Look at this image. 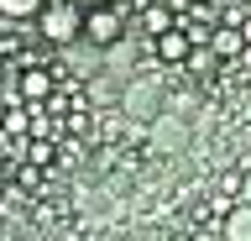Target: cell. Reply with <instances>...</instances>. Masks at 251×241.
Masks as SVG:
<instances>
[{
	"mask_svg": "<svg viewBox=\"0 0 251 241\" xmlns=\"http://www.w3.org/2000/svg\"><path fill=\"white\" fill-rule=\"evenodd\" d=\"M136 27H141V37L152 42V37L173 32V27H178V16H173V11H168V0H152V5H147V11H141V16H136Z\"/></svg>",
	"mask_w": 251,
	"mask_h": 241,
	"instance_id": "cell-8",
	"label": "cell"
},
{
	"mask_svg": "<svg viewBox=\"0 0 251 241\" xmlns=\"http://www.w3.org/2000/svg\"><path fill=\"white\" fill-rule=\"evenodd\" d=\"M11 178H16V189H42V168H37V162H21Z\"/></svg>",
	"mask_w": 251,
	"mask_h": 241,
	"instance_id": "cell-15",
	"label": "cell"
},
{
	"mask_svg": "<svg viewBox=\"0 0 251 241\" xmlns=\"http://www.w3.org/2000/svg\"><path fill=\"white\" fill-rule=\"evenodd\" d=\"M241 37H246V42H251V16H246V21H241Z\"/></svg>",
	"mask_w": 251,
	"mask_h": 241,
	"instance_id": "cell-20",
	"label": "cell"
},
{
	"mask_svg": "<svg viewBox=\"0 0 251 241\" xmlns=\"http://www.w3.org/2000/svg\"><path fill=\"white\" fill-rule=\"evenodd\" d=\"M188 5H194V0H168V11H173V16H183Z\"/></svg>",
	"mask_w": 251,
	"mask_h": 241,
	"instance_id": "cell-17",
	"label": "cell"
},
{
	"mask_svg": "<svg viewBox=\"0 0 251 241\" xmlns=\"http://www.w3.org/2000/svg\"><path fill=\"white\" fill-rule=\"evenodd\" d=\"M162 110H168V105H162V79H131L121 89V115H126V121L152 126Z\"/></svg>",
	"mask_w": 251,
	"mask_h": 241,
	"instance_id": "cell-3",
	"label": "cell"
},
{
	"mask_svg": "<svg viewBox=\"0 0 251 241\" xmlns=\"http://www.w3.org/2000/svg\"><path fill=\"white\" fill-rule=\"evenodd\" d=\"M37 37H47L52 48H74L78 37H84V5H78V0L42 5V11H37Z\"/></svg>",
	"mask_w": 251,
	"mask_h": 241,
	"instance_id": "cell-1",
	"label": "cell"
},
{
	"mask_svg": "<svg viewBox=\"0 0 251 241\" xmlns=\"http://www.w3.org/2000/svg\"><path fill=\"white\" fill-rule=\"evenodd\" d=\"M16 89H21V100H52L58 95V68H26L21 79H16Z\"/></svg>",
	"mask_w": 251,
	"mask_h": 241,
	"instance_id": "cell-5",
	"label": "cell"
},
{
	"mask_svg": "<svg viewBox=\"0 0 251 241\" xmlns=\"http://www.w3.org/2000/svg\"><path fill=\"white\" fill-rule=\"evenodd\" d=\"M42 0H0V16L5 21H37Z\"/></svg>",
	"mask_w": 251,
	"mask_h": 241,
	"instance_id": "cell-12",
	"label": "cell"
},
{
	"mask_svg": "<svg viewBox=\"0 0 251 241\" xmlns=\"http://www.w3.org/2000/svg\"><path fill=\"white\" fill-rule=\"evenodd\" d=\"M209 241H225V236H209Z\"/></svg>",
	"mask_w": 251,
	"mask_h": 241,
	"instance_id": "cell-22",
	"label": "cell"
},
{
	"mask_svg": "<svg viewBox=\"0 0 251 241\" xmlns=\"http://www.w3.org/2000/svg\"><path fill=\"white\" fill-rule=\"evenodd\" d=\"M215 63H220V58H215L209 48H188V58H183L188 74H215Z\"/></svg>",
	"mask_w": 251,
	"mask_h": 241,
	"instance_id": "cell-13",
	"label": "cell"
},
{
	"mask_svg": "<svg viewBox=\"0 0 251 241\" xmlns=\"http://www.w3.org/2000/svg\"><path fill=\"white\" fill-rule=\"evenodd\" d=\"M183 21H188V27H204V32H215V27H220V0H194V5L183 11Z\"/></svg>",
	"mask_w": 251,
	"mask_h": 241,
	"instance_id": "cell-11",
	"label": "cell"
},
{
	"mask_svg": "<svg viewBox=\"0 0 251 241\" xmlns=\"http://www.w3.org/2000/svg\"><path fill=\"white\" fill-rule=\"evenodd\" d=\"M241 199L251 205V168H246V178H241Z\"/></svg>",
	"mask_w": 251,
	"mask_h": 241,
	"instance_id": "cell-18",
	"label": "cell"
},
{
	"mask_svg": "<svg viewBox=\"0 0 251 241\" xmlns=\"http://www.w3.org/2000/svg\"><path fill=\"white\" fill-rule=\"evenodd\" d=\"M26 162H37V168L58 162V142H26Z\"/></svg>",
	"mask_w": 251,
	"mask_h": 241,
	"instance_id": "cell-14",
	"label": "cell"
},
{
	"mask_svg": "<svg viewBox=\"0 0 251 241\" xmlns=\"http://www.w3.org/2000/svg\"><path fill=\"white\" fill-rule=\"evenodd\" d=\"M188 32L183 27H173V32H162V37H152V53L162 58V68H183V58H188Z\"/></svg>",
	"mask_w": 251,
	"mask_h": 241,
	"instance_id": "cell-6",
	"label": "cell"
},
{
	"mask_svg": "<svg viewBox=\"0 0 251 241\" xmlns=\"http://www.w3.org/2000/svg\"><path fill=\"white\" fill-rule=\"evenodd\" d=\"M11 173H16V168H11V158H5V147H0V184H5Z\"/></svg>",
	"mask_w": 251,
	"mask_h": 241,
	"instance_id": "cell-16",
	"label": "cell"
},
{
	"mask_svg": "<svg viewBox=\"0 0 251 241\" xmlns=\"http://www.w3.org/2000/svg\"><path fill=\"white\" fill-rule=\"evenodd\" d=\"M78 5H84V11H89V5H115V0H78Z\"/></svg>",
	"mask_w": 251,
	"mask_h": 241,
	"instance_id": "cell-19",
	"label": "cell"
},
{
	"mask_svg": "<svg viewBox=\"0 0 251 241\" xmlns=\"http://www.w3.org/2000/svg\"><path fill=\"white\" fill-rule=\"evenodd\" d=\"M126 5L121 0H115V5H89V11H84V37H78V42H89V48H100L105 53L110 42H121L126 37Z\"/></svg>",
	"mask_w": 251,
	"mask_h": 241,
	"instance_id": "cell-2",
	"label": "cell"
},
{
	"mask_svg": "<svg viewBox=\"0 0 251 241\" xmlns=\"http://www.w3.org/2000/svg\"><path fill=\"white\" fill-rule=\"evenodd\" d=\"M209 53H215L220 63H235V58L246 53V37H241V27H230V21H220L215 32H209Z\"/></svg>",
	"mask_w": 251,
	"mask_h": 241,
	"instance_id": "cell-7",
	"label": "cell"
},
{
	"mask_svg": "<svg viewBox=\"0 0 251 241\" xmlns=\"http://www.w3.org/2000/svg\"><path fill=\"white\" fill-rule=\"evenodd\" d=\"M105 63H110V74H126V79H131V68H136V37L110 42V48H105Z\"/></svg>",
	"mask_w": 251,
	"mask_h": 241,
	"instance_id": "cell-10",
	"label": "cell"
},
{
	"mask_svg": "<svg viewBox=\"0 0 251 241\" xmlns=\"http://www.w3.org/2000/svg\"><path fill=\"white\" fill-rule=\"evenodd\" d=\"M147 136H152V152H168V158H178V152H188V142H194V126H188L178 110H162L147 126Z\"/></svg>",
	"mask_w": 251,
	"mask_h": 241,
	"instance_id": "cell-4",
	"label": "cell"
},
{
	"mask_svg": "<svg viewBox=\"0 0 251 241\" xmlns=\"http://www.w3.org/2000/svg\"><path fill=\"white\" fill-rule=\"evenodd\" d=\"M241 63H246V68H251V42H246V53H241Z\"/></svg>",
	"mask_w": 251,
	"mask_h": 241,
	"instance_id": "cell-21",
	"label": "cell"
},
{
	"mask_svg": "<svg viewBox=\"0 0 251 241\" xmlns=\"http://www.w3.org/2000/svg\"><path fill=\"white\" fill-rule=\"evenodd\" d=\"M220 236H225V241H251V205H246V199H235V205H225V220H220Z\"/></svg>",
	"mask_w": 251,
	"mask_h": 241,
	"instance_id": "cell-9",
	"label": "cell"
}]
</instances>
